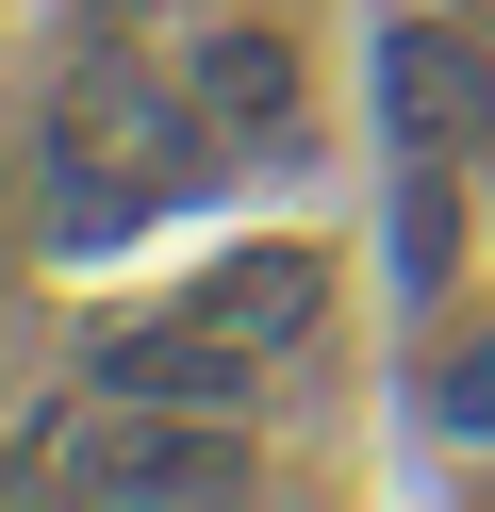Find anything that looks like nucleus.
Segmentation results:
<instances>
[{
	"instance_id": "obj_6",
	"label": "nucleus",
	"mask_w": 495,
	"mask_h": 512,
	"mask_svg": "<svg viewBox=\"0 0 495 512\" xmlns=\"http://www.w3.org/2000/svg\"><path fill=\"white\" fill-rule=\"evenodd\" d=\"M429 413H446L462 446H495V331H462L446 364H429Z\"/></svg>"
},
{
	"instance_id": "obj_4",
	"label": "nucleus",
	"mask_w": 495,
	"mask_h": 512,
	"mask_svg": "<svg viewBox=\"0 0 495 512\" xmlns=\"http://www.w3.org/2000/svg\"><path fill=\"white\" fill-rule=\"evenodd\" d=\"M182 298H215V314H231V331H248L281 380L330 347V265H314V248H215V265H198Z\"/></svg>"
},
{
	"instance_id": "obj_2",
	"label": "nucleus",
	"mask_w": 495,
	"mask_h": 512,
	"mask_svg": "<svg viewBox=\"0 0 495 512\" xmlns=\"http://www.w3.org/2000/svg\"><path fill=\"white\" fill-rule=\"evenodd\" d=\"M66 380H83V397H165V413H264V397H281V364H264V347L231 331L215 298H165V314H99Z\"/></svg>"
},
{
	"instance_id": "obj_5",
	"label": "nucleus",
	"mask_w": 495,
	"mask_h": 512,
	"mask_svg": "<svg viewBox=\"0 0 495 512\" xmlns=\"http://www.w3.org/2000/svg\"><path fill=\"white\" fill-rule=\"evenodd\" d=\"M462 166H396V215H380V265H396V314H446L462 298Z\"/></svg>"
},
{
	"instance_id": "obj_7",
	"label": "nucleus",
	"mask_w": 495,
	"mask_h": 512,
	"mask_svg": "<svg viewBox=\"0 0 495 512\" xmlns=\"http://www.w3.org/2000/svg\"><path fill=\"white\" fill-rule=\"evenodd\" d=\"M479 17H495V0H479Z\"/></svg>"
},
{
	"instance_id": "obj_1",
	"label": "nucleus",
	"mask_w": 495,
	"mask_h": 512,
	"mask_svg": "<svg viewBox=\"0 0 495 512\" xmlns=\"http://www.w3.org/2000/svg\"><path fill=\"white\" fill-rule=\"evenodd\" d=\"M363 67H380V149L396 166H495V17L479 0H396Z\"/></svg>"
},
{
	"instance_id": "obj_3",
	"label": "nucleus",
	"mask_w": 495,
	"mask_h": 512,
	"mask_svg": "<svg viewBox=\"0 0 495 512\" xmlns=\"http://www.w3.org/2000/svg\"><path fill=\"white\" fill-rule=\"evenodd\" d=\"M165 67H182L198 116L248 149V182L314 166V133H297V34H281V17H198V34H165Z\"/></svg>"
}]
</instances>
